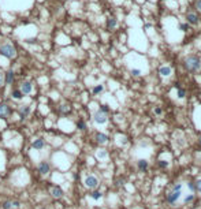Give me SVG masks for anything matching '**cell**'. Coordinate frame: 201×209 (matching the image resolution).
I'll use <instances>...</instances> for the list:
<instances>
[{
  "instance_id": "cell-3",
  "label": "cell",
  "mask_w": 201,
  "mask_h": 209,
  "mask_svg": "<svg viewBox=\"0 0 201 209\" xmlns=\"http://www.w3.org/2000/svg\"><path fill=\"white\" fill-rule=\"evenodd\" d=\"M0 53L9 59H12L17 56V49L11 44H3V45H0Z\"/></svg>"
},
{
  "instance_id": "cell-27",
  "label": "cell",
  "mask_w": 201,
  "mask_h": 209,
  "mask_svg": "<svg viewBox=\"0 0 201 209\" xmlns=\"http://www.w3.org/2000/svg\"><path fill=\"white\" fill-rule=\"evenodd\" d=\"M179 29H181L182 32H187L189 30V25H186V23H181V25H179Z\"/></svg>"
},
{
  "instance_id": "cell-29",
  "label": "cell",
  "mask_w": 201,
  "mask_h": 209,
  "mask_svg": "<svg viewBox=\"0 0 201 209\" xmlns=\"http://www.w3.org/2000/svg\"><path fill=\"white\" fill-rule=\"evenodd\" d=\"M194 184H196V190H197L198 193H201V179H198Z\"/></svg>"
},
{
  "instance_id": "cell-20",
  "label": "cell",
  "mask_w": 201,
  "mask_h": 209,
  "mask_svg": "<svg viewBox=\"0 0 201 209\" xmlns=\"http://www.w3.org/2000/svg\"><path fill=\"white\" fill-rule=\"evenodd\" d=\"M103 85H97V86H94L93 88V94H99V93H101L103 92Z\"/></svg>"
},
{
  "instance_id": "cell-37",
  "label": "cell",
  "mask_w": 201,
  "mask_h": 209,
  "mask_svg": "<svg viewBox=\"0 0 201 209\" xmlns=\"http://www.w3.org/2000/svg\"><path fill=\"white\" fill-rule=\"evenodd\" d=\"M40 209H48V208H40Z\"/></svg>"
},
{
  "instance_id": "cell-35",
  "label": "cell",
  "mask_w": 201,
  "mask_h": 209,
  "mask_svg": "<svg viewBox=\"0 0 201 209\" xmlns=\"http://www.w3.org/2000/svg\"><path fill=\"white\" fill-rule=\"evenodd\" d=\"M196 7H197L198 10H201V0H197V3H196Z\"/></svg>"
},
{
  "instance_id": "cell-13",
  "label": "cell",
  "mask_w": 201,
  "mask_h": 209,
  "mask_svg": "<svg viewBox=\"0 0 201 209\" xmlns=\"http://www.w3.org/2000/svg\"><path fill=\"white\" fill-rule=\"evenodd\" d=\"M29 113H30V107H29V105H25V107H22L21 108V111H19V118L23 120Z\"/></svg>"
},
{
  "instance_id": "cell-17",
  "label": "cell",
  "mask_w": 201,
  "mask_h": 209,
  "mask_svg": "<svg viewBox=\"0 0 201 209\" xmlns=\"http://www.w3.org/2000/svg\"><path fill=\"white\" fill-rule=\"evenodd\" d=\"M146 168H148V161L144 159H141L140 161H138V170L140 171H146Z\"/></svg>"
},
{
  "instance_id": "cell-31",
  "label": "cell",
  "mask_w": 201,
  "mask_h": 209,
  "mask_svg": "<svg viewBox=\"0 0 201 209\" xmlns=\"http://www.w3.org/2000/svg\"><path fill=\"white\" fill-rule=\"evenodd\" d=\"M131 74L133 75H134V77H138V75H141V71H140V70H131Z\"/></svg>"
},
{
  "instance_id": "cell-18",
  "label": "cell",
  "mask_w": 201,
  "mask_h": 209,
  "mask_svg": "<svg viewBox=\"0 0 201 209\" xmlns=\"http://www.w3.org/2000/svg\"><path fill=\"white\" fill-rule=\"evenodd\" d=\"M11 97L14 100H21L23 97V94H22V92L21 90H18V89H15V90H12V93H11Z\"/></svg>"
},
{
  "instance_id": "cell-23",
  "label": "cell",
  "mask_w": 201,
  "mask_h": 209,
  "mask_svg": "<svg viewBox=\"0 0 201 209\" xmlns=\"http://www.w3.org/2000/svg\"><path fill=\"white\" fill-rule=\"evenodd\" d=\"M77 127H78L80 130H85V129H86V123H85L83 120H78V122H77Z\"/></svg>"
},
{
  "instance_id": "cell-11",
  "label": "cell",
  "mask_w": 201,
  "mask_h": 209,
  "mask_svg": "<svg viewBox=\"0 0 201 209\" xmlns=\"http://www.w3.org/2000/svg\"><path fill=\"white\" fill-rule=\"evenodd\" d=\"M186 19H187V22H189L190 25H197V23H198V17H197V14H193V12L187 14Z\"/></svg>"
},
{
  "instance_id": "cell-2",
  "label": "cell",
  "mask_w": 201,
  "mask_h": 209,
  "mask_svg": "<svg viewBox=\"0 0 201 209\" xmlns=\"http://www.w3.org/2000/svg\"><path fill=\"white\" fill-rule=\"evenodd\" d=\"M185 67H186L189 71H197L198 69L201 67V60L198 56L196 55H190L185 59Z\"/></svg>"
},
{
  "instance_id": "cell-28",
  "label": "cell",
  "mask_w": 201,
  "mask_h": 209,
  "mask_svg": "<svg viewBox=\"0 0 201 209\" xmlns=\"http://www.w3.org/2000/svg\"><path fill=\"white\" fill-rule=\"evenodd\" d=\"M60 111H62L63 113H67V112H70V107H69V105H62V107H60Z\"/></svg>"
},
{
  "instance_id": "cell-34",
  "label": "cell",
  "mask_w": 201,
  "mask_h": 209,
  "mask_svg": "<svg viewBox=\"0 0 201 209\" xmlns=\"http://www.w3.org/2000/svg\"><path fill=\"white\" fill-rule=\"evenodd\" d=\"M3 83H4V75L0 72V86L3 85Z\"/></svg>"
},
{
  "instance_id": "cell-21",
  "label": "cell",
  "mask_w": 201,
  "mask_h": 209,
  "mask_svg": "<svg viewBox=\"0 0 201 209\" xmlns=\"http://www.w3.org/2000/svg\"><path fill=\"white\" fill-rule=\"evenodd\" d=\"M92 198H93V200H100V198H101V193H100V191H96V190H94V191L93 193H92Z\"/></svg>"
},
{
  "instance_id": "cell-6",
  "label": "cell",
  "mask_w": 201,
  "mask_h": 209,
  "mask_svg": "<svg viewBox=\"0 0 201 209\" xmlns=\"http://www.w3.org/2000/svg\"><path fill=\"white\" fill-rule=\"evenodd\" d=\"M37 170H39V172L41 174V175H48V174H49L51 167H49V164H48L47 161H41L39 164V167H37Z\"/></svg>"
},
{
  "instance_id": "cell-32",
  "label": "cell",
  "mask_w": 201,
  "mask_h": 209,
  "mask_svg": "<svg viewBox=\"0 0 201 209\" xmlns=\"http://www.w3.org/2000/svg\"><path fill=\"white\" fill-rule=\"evenodd\" d=\"M162 112H163V111H162V108H160V107H156V108H155V113H156V115H160Z\"/></svg>"
},
{
  "instance_id": "cell-26",
  "label": "cell",
  "mask_w": 201,
  "mask_h": 209,
  "mask_svg": "<svg viewBox=\"0 0 201 209\" xmlns=\"http://www.w3.org/2000/svg\"><path fill=\"white\" fill-rule=\"evenodd\" d=\"M185 94H186V92H185L183 89L178 88V97H179V99H183V97H185Z\"/></svg>"
},
{
  "instance_id": "cell-7",
  "label": "cell",
  "mask_w": 201,
  "mask_h": 209,
  "mask_svg": "<svg viewBox=\"0 0 201 209\" xmlns=\"http://www.w3.org/2000/svg\"><path fill=\"white\" fill-rule=\"evenodd\" d=\"M11 113V108L7 104H0V118H6Z\"/></svg>"
},
{
  "instance_id": "cell-12",
  "label": "cell",
  "mask_w": 201,
  "mask_h": 209,
  "mask_svg": "<svg viewBox=\"0 0 201 209\" xmlns=\"http://www.w3.org/2000/svg\"><path fill=\"white\" fill-rule=\"evenodd\" d=\"M32 145H33L34 149L40 150V149H43L45 146V142H44V140H43V138H37V140H34V142L32 143Z\"/></svg>"
},
{
  "instance_id": "cell-16",
  "label": "cell",
  "mask_w": 201,
  "mask_h": 209,
  "mask_svg": "<svg viewBox=\"0 0 201 209\" xmlns=\"http://www.w3.org/2000/svg\"><path fill=\"white\" fill-rule=\"evenodd\" d=\"M96 141L99 143H105L108 141V137L105 134H103V133H97L96 134Z\"/></svg>"
},
{
  "instance_id": "cell-19",
  "label": "cell",
  "mask_w": 201,
  "mask_h": 209,
  "mask_svg": "<svg viewBox=\"0 0 201 209\" xmlns=\"http://www.w3.org/2000/svg\"><path fill=\"white\" fill-rule=\"evenodd\" d=\"M116 26V19H114V18H110V19L107 21V28L108 29H114Z\"/></svg>"
},
{
  "instance_id": "cell-25",
  "label": "cell",
  "mask_w": 201,
  "mask_h": 209,
  "mask_svg": "<svg viewBox=\"0 0 201 209\" xmlns=\"http://www.w3.org/2000/svg\"><path fill=\"white\" fill-rule=\"evenodd\" d=\"M12 206H14V205H12L11 201H6V202L3 204V209H11Z\"/></svg>"
},
{
  "instance_id": "cell-22",
  "label": "cell",
  "mask_w": 201,
  "mask_h": 209,
  "mask_svg": "<svg viewBox=\"0 0 201 209\" xmlns=\"http://www.w3.org/2000/svg\"><path fill=\"white\" fill-rule=\"evenodd\" d=\"M97 157H99V159H105V157H107V152H105L104 149L99 150L97 152Z\"/></svg>"
},
{
  "instance_id": "cell-4",
  "label": "cell",
  "mask_w": 201,
  "mask_h": 209,
  "mask_svg": "<svg viewBox=\"0 0 201 209\" xmlns=\"http://www.w3.org/2000/svg\"><path fill=\"white\" fill-rule=\"evenodd\" d=\"M83 183H85V186L88 187V189H92V190H94L97 186H99V178L97 176H94V175H88L85 178V180H83Z\"/></svg>"
},
{
  "instance_id": "cell-30",
  "label": "cell",
  "mask_w": 201,
  "mask_h": 209,
  "mask_svg": "<svg viewBox=\"0 0 201 209\" xmlns=\"http://www.w3.org/2000/svg\"><path fill=\"white\" fill-rule=\"evenodd\" d=\"M99 111H101V112L107 113L108 111H110V108H108V105H101V107H100V110H99Z\"/></svg>"
},
{
  "instance_id": "cell-10",
  "label": "cell",
  "mask_w": 201,
  "mask_h": 209,
  "mask_svg": "<svg viewBox=\"0 0 201 209\" xmlns=\"http://www.w3.org/2000/svg\"><path fill=\"white\" fill-rule=\"evenodd\" d=\"M21 92H22V94L32 93V83L30 82H23L22 85H21Z\"/></svg>"
},
{
  "instance_id": "cell-9",
  "label": "cell",
  "mask_w": 201,
  "mask_h": 209,
  "mask_svg": "<svg viewBox=\"0 0 201 209\" xmlns=\"http://www.w3.org/2000/svg\"><path fill=\"white\" fill-rule=\"evenodd\" d=\"M51 195H52L53 198H62L63 197V190H62V187L55 186L52 190H51Z\"/></svg>"
},
{
  "instance_id": "cell-8",
  "label": "cell",
  "mask_w": 201,
  "mask_h": 209,
  "mask_svg": "<svg viewBox=\"0 0 201 209\" xmlns=\"http://www.w3.org/2000/svg\"><path fill=\"white\" fill-rule=\"evenodd\" d=\"M14 79H15V75H14L12 70H10V71H7L6 74H4V82H6L7 85H11V83L14 82Z\"/></svg>"
},
{
  "instance_id": "cell-38",
  "label": "cell",
  "mask_w": 201,
  "mask_h": 209,
  "mask_svg": "<svg viewBox=\"0 0 201 209\" xmlns=\"http://www.w3.org/2000/svg\"><path fill=\"white\" fill-rule=\"evenodd\" d=\"M200 142H201V140H200Z\"/></svg>"
},
{
  "instance_id": "cell-5",
  "label": "cell",
  "mask_w": 201,
  "mask_h": 209,
  "mask_svg": "<svg viewBox=\"0 0 201 209\" xmlns=\"http://www.w3.org/2000/svg\"><path fill=\"white\" fill-rule=\"evenodd\" d=\"M93 120L96 122L97 124H105L108 120L107 113L101 112V111H97V112H94V115H93Z\"/></svg>"
},
{
  "instance_id": "cell-14",
  "label": "cell",
  "mask_w": 201,
  "mask_h": 209,
  "mask_svg": "<svg viewBox=\"0 0 201 209\" xmlns=\"http://www.w3.org/2000/svg\"><path fill=\"white\" fill-rule=\"evenodd\" d=\"M159 74L162 75V77H168V75H171V69L167 66H163L159 69Z\"/></svg>"
},
{
  "instance_id": "cell-33",
  "label": "cell",
  "mask_w": 201,
  "mask_h": 209,
  "mask_svg": "<svg viewBox=\"0 0 201 209\" xmlns=\"http://www.w3.org/2000/svg\"><path fill=\"white\" fill-rule=\"evenodd\" d=\"M159 165H160V167H162V168H165V167H167V163H165V161H159Z\"/></svg>"
},
{
  "instance_id": "cell-24",
  "label": "cell",
  "mask_w": 201,
  "mask_h": 209,
  "mask_svg": "<svg viewBox=\"0 0 201 209\" xmlns=\"http://www.w3.org/2000/svg\"><path fill=\"white\" fill-rule=\"evenodd\" d=\"M187 189L190 190V193L194 194V193H196V184L193 183V182H190V183H187Z\"/></svg>"
},
{
  "instance_id": "cell-15",
  "label": "cell",
  "mask_w": 201,
  "mask_h": 209,
  "mask_svg": "<svg viewBox=\"0 0 201 209\" xmlns=\"http://www.w3.org/2000/svg\"><path fill=\"white\" fill-rule=\"evenodd\" d=\"M194 200V194L193 193H187V194H185V195H182V202L183 204H189V202H192V201Z\"/></svg>"
},
{
  "instance_id": "cell-1",
  "label": "cell",
  "mask_w": 201,
  "mask_h": 209,
  "mask_svg": "<svg viewBox=\"0 0 201 209\" xmlns=\"http://www.w3.org/2000/svg\"><path fill=\"white\" fill-rule=\"evenodd\" d=\"M182 191H183V184L182 183L174 184V187L168 191V194H167L168 204H171V205H176V204L182 200V195H183L182 194Z\"/></svg>"
},
{
  "instance_id": "cell-36",
  "label": "cell",
  "mask_w": 201,
  "mask_h": 209,
  "mask_svg": "<svg viewBox=\"0 0 201 209\" xmlns=\"http://www.w3.org/2000/svg\"><path fill=\"white\" fill-rule=\"evenodd\" d=\"M12 205H14L15 208H19V206H21V204L18 202V201H14V202H12Z\"/></svg>"
}]
</instances>
